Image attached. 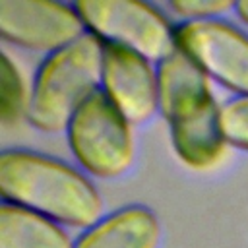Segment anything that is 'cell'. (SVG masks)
Returning <instances> with one entry per match:
<instances>
[{
	"label": "cell",
	"mask_w": 248,
	"mask_h": 248,
	"mask_svg": "<svg viewBox=\"0 0 248 248\" xmlns=\"http://www.w3.org/2000/svg\"><path fill=\"white\" fill-rule=\"evenodd\" d=\"M176 46L234 97L248 95V33L223 19L176 25Z\"/></svg>",
	"instance_id": "obj_6"
},
{
	"label": "cell",
	"mask_w": 248,
	"mask_h": 248,
	"mask_svg": "<svg viewBox=\"0 0 248 248\" xmlns=\"http://www.w3.org/2000/svg\"><path fill=\"white\" fill-rule=\"evenodd\" d=\"M163 227L157 213L141 203L122 205L83 229L74 248H159Z\"/></svg>",
	"instance_id": "obj_9"
},
{
	"label": "cell",
	"mask_w": 248,
	"mask_h": 248,
	"mask_svg": "<svg viewBox=\"0 0 248 248\" xmlns=\"http://www.w3.org/2000/svg\"><path fill=\"white\" fill-rule=\"evenodd\" d=\"M221 124L227 143L248 151V95L231 97L221 105Z\"/></svg>",
	"instance_id": "obj_12"
},
{
	"label": "cell",
	"mask_w": 248,
	"mask_h": 248,
	"mask_svg": "<svg viewBox=\"0 0 248 248\" xmlns=\"http://www.w3.org/2000/svg\"><path fill=\"white\" fill-rule=\"evenodd\" d=\"M87 33L74 4L52 0H0V37L45 56L66 48Z\"/></svg>",
	"instance_id": "obj_7"
},
{
	"label": "cell",
	"mask_w": 248,
	"mask_h": 248,
	"mask_svg": "<svg viewBox=\"0 0 248 248\" xmlns=\"http://www.w3.org/2000/svg\"><path fill=\"white\" fill-rule=\"evenodd\" d=\"M74 6L87 33L105 45L134 50L153 64L178 50L176 25L153 4L138 0H78Z\"/></svg>",
	"instance_id": "obj_5"
},
{
	"label": "cell",
	"mask_w": 248,
	"mask_h": 248,
	"mask_svg": "<svg viewBox=\"0 0 248 248\" xmlns=\"http://www.w3.org/2000/svg\"><path fill=\"white\" fill-rule=\"evenodd\" d=\"M29 93L25 79L10 58L8 52H2L0 58V122L4 126H14L21 116H27Z\"/></svg>",
	"instance_id": "obj_11"
},
{
	"label": "cell",
	"mask_w": 248,
	"mask_h": 248,
	"mask_svg": "<svg viewBox=\"0 0 248 248\" xmlns=\"http://www.w3.org/2000/svg\"><path fill=\"white\" fill-rule=\"evenodd\" d=\"M64 134L74 159L89 176L118 178L134 165V126L101 89L74 112Z\"/></svg>",
	"instance_id": "obj_4"
},
{
	"label": "cell",
	"mask_w": 248,
	"mask_h": 248,
	"mask_svg": "<svg viewBox=\"0 0 248 248\" xmlns=\"http://www.w3.org/2000/svg\"><path fill=\"white\" fill-rule=\"evenodd\" d=\"M66 227L14 203H0V248H74Z\"/></svg>",
	"instance_id": "obj_10"
},
{
	"label": "cell",
	"mask_w": 248,
	"mask_h": 248,
	"mask_svg": "<svg viewBox=\"0 0 248 248\" xmlns=\"http://www.w3.org/2000/svg\"><path fill=\"white\" fill-rule=\"evenodd\" d=\"M234 8H236V2H231V0H172L169 2V12H172L180 19V23L223 19L227 14L234 12Z\"/></svg>",
	"instance_id": "obj_13"
},
{
	"label": "cell",
	"mask_w": 248,
	"mask_h": 248,
	"mask_svg": "<svg viewBox=\"0 0 248 248\" xmlns=\"http://www.w3.org/2000/svg\"><path fill=\"white\" fill-rule=\"evenodd\" d=\"M0 198L81 231L105 215L99 190L81 170L31 149L2 151Z\"/></svg>",
	"instance_id": "obj_1"
},
{
	"label": "cell",
	"mask_w": 248,
	"mask_h": 248,
	"mask_svg": "<svg viewBox=\"0 0 248 248\" xmlns=\"http://www.w3.org/2000/svg\"><path fill=\"white\" fill-rule=\"evenodd\" d=\"M101 91L132 124H147L159 112L157 64L145 56L103 43Z\"/></svg>",
	"instance_id": "obj_8"
},
{
	"label": "cell",
	"mask_w": 248,
	"mask_h": 248,
	"mask_svg": "<svg viewBox=\"0 0 248 248\" xmlns=\"http://www.w3.org/2000/svg\"><path fill=\"white\" fill-rule=\"evenodd\" d=\"M234 14H236V16H238V19L248 27V0H240V2H236Z\"/></svg>",
	"instance_id": "obj_14"
},
{
	"label": "cell",
	"mask_w": 248,
	"mask_h": 248,
	"mask_svg": "<svg viewBox=\"0 0 248 248\" xmlns=\"http://www.w3.org/2000/svg\"><path fill=\"white\" fill-rule=\"evenodd\" d=\"M159 112L167 120L176 157L190 169L215 167L229 145L211 79L182 52L157 64Z\"/></svg>",
	"instance_id": "obj_2"
},
{
	"label": "cell",
	"mask_w": 248,
	"mask_h": 248,
	"mask_svg": "<svg viewBox=\"0 0 248 248\" xmlns=\"http://www.w3.org/2000/svg\"><path fill=\"white\" fill-rule=\"evenodd\" d=\"M103 43L85 33L76 43L43 58L27 107V122L45 134L66 132L74 112L101 89Z\"/></svg>",
	"instance_id": "obj_3"
}]
</instances>
